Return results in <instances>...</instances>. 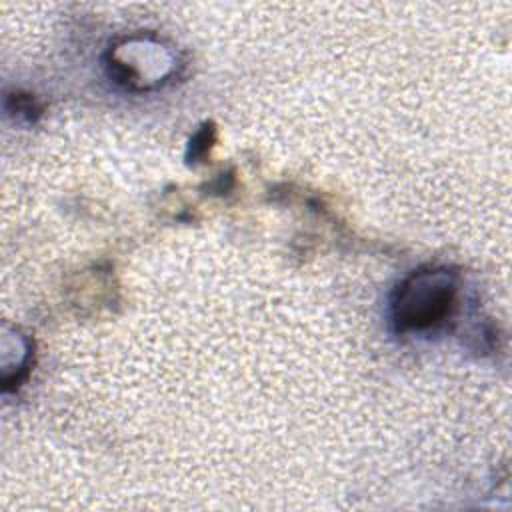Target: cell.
<instances>
[{"label":"cell","instance_id":"3957f363","mask_svg":"<svg viewBox=\"0 0 512 512\" xmlns=\"http://www.w3.org/2000/svg\"><path fill=\"white\" fill-rule=\"evenodd\" d=\"M214 142V128L212 126H204L200 132L194 134V138L190 140V150H188V158H202L210 146Z\"/></svg>","mask_w":512,"mask_h":512},{"label":"cell","instance_id":"6da1fadb","mask_svg":"<svg viewBox=\"0 0 512 512\" xmlns=\"http://www.w3.org/2000/svg\"><path fill=\"white\" fill-rule=\"evenodd\" d=\"M458 296V276L444 266H428L406 276L392 296V322L400 332H424L444 322Z\"/></svg>","mask_w":512,"mask_h":512},{"label":"cell","instance_id":"7a4b0ae2","mask_svg":"<svg viewBox=\"0 0 512 512\" xmlns=\"http://www.w3.org/2000/svg\"><path fill=\"white\" fill-rule=\"evenodd\" d=\"M174 52L154 36H130L110 48L108 70L118 84L146 90L162 84L174 72Z\"/></svg>","mask_w":512,"mask_h":512}]
</instances>
